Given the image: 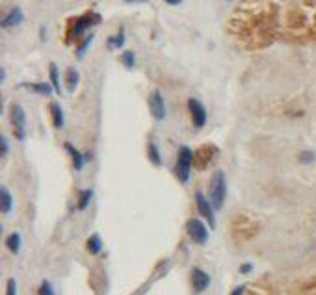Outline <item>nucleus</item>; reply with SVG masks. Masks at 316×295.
I'll return each instance as SVG.
<instances>
[{
  "instance_id": "11",
  "label": "nucleus",
  "mask_w": 316,
  "mask_h": 295,
  "mask_svg": "<svg viewBox=\"0 0 316 295\" xmlns=\"http://www.w3.org/2000/svg\"><path fill=\"white\" fill-rule=\"evenodd\" d=\"M24 20V15L20 11V7H14L10 13L2 19V28H12V26H17Z\"/></svg>"
},
{
  "instance_id": "18",
  "label": "nucleus",
  "mask_w": 316,
  "mask_h": 295,
  "mask_svg": "<svg viewBox=\"0 0 316 295\" xmlns=\"http://www.w3.org/2000/svg\"><path fill=\"white\" fill-rule=\"evenodd\" d=\"M88 249H90V253H92V255H97V253H100V249H102V240H100L99 234H93V236L88 240Z\"/></svg>"
},
{
  "instance_id": "26",
  "label": "nucleus",
  "mask_w": 316,
  "mask_h": 295,
  "mask_svg": "<svg viewBox=\"0 0 316 295\" xmlns=\"http://www.w3.org/2000/svg\"><path fill=\"white\" fill-rule=\"evenodd\" d=\"M6 295H17V282H15V279H10V281H8Z\"/></svg>"
},
{
  "instance_id": "31",
  "label": "nucleus",
  "mask_w": 316,
  "mask_h": 295,
  "mask_svg": "<svg viewBox=\"0 0 316 295\" xmlns=\"http://www.w3.org/2000/svg\"><path fill=\"white\" fill-rule=\"evenodd\" d=\"M168 4H172V6H178V4H182V0H166Z\"/></svg>"
},
{
  "instance_id": "8",
  "label": "nucleus",
  "mask_w": 316,
  "mask_h": 295,
  "mask_svg": "<svg viewBox=\"0 0 316 295\" xmlns=\"http://www.w3.org/2000/svg\"><path fill=\"white\" fill-rule=\"evenodd\" d=\"M149 108H151L152 117L156 119V121L166 119V102H164V98H162V93L152 91L151 95H149Z\"/></svg>"
},
{
  "instance_id": "15",
  "label": "nucleus",
  "mask_w": 316,
  "mask_h": 295,
  "mask_svg": "<svg viewBox=\"0 0 316 295\" xmlns=\"http://www.w3.org/2000/svg\"><path fill=\"white\" fill-rule=\"evenodd\" d=\"M123 45H125V30L121 28L116 35L108 37V48H110V50H118V48H121Z\"/></svg>"
},
{
  "instance_id": "25",
  "label": "nucleus",
  "mask_w": 316,
  "mask_h": 295,
  "mask_svg": "<svg viewBox=\"0 0 316 295\" xmlns=\"http://www.w3.org/2000/svg\"><path fill=\"white\" fill-rule=\"evenodd\" d=\"M314 152L310 151H303L302 154H300V162H303V164H310V162H314Z\"/></svg>"
},
{
  "instance_id": "28",
  "label": "nucleus",
  "mask_w": 316,
  "mask_h": 295,
  "mask_svg": "<svg viewBox=\"0 0 316 295\" xmlns=\"http://www.w3.org/2000/svg\"><path fill=\"white\" fill-rule=\"evenodd\" d=\"M0 149H2V156H6L8 154V139L2 136V139H0Z\"/></svg>"
},
{
  "instance_id": "30",
  "label": "nucleus",
  "mask_w": 316,
  "mask_h": 295,
  "mask_svg": "<svg viewBox=\"0 0 316 295\" xmlns=\"http://www.w3.org/2000/svg\"><path fill=\"white\" fill-rule=\"evenodd\" d=\"M251 271V264H244L242 266V273H250Z\"/></svg>"
},
{
  "instance_id": "4",
  "label": "nucleus",
  "mask_w": 316,
  "mask_h": 295,
  "mask_svg": "<svg viewBox=\"0 0 316 295\" xmlns=\"http://www.w3.org/2000/svg\"><path fill=\"white\" fill-rule=\"evenodd\" d=\"M186 232H188L192 242L199 243V245H204L208 240V230L203 225V221H199V219H190L186 223Z\"/></svg>"
},
{
  "instance_id": "22",
  "label": "nucleus",
  "mask_w": 316,
  "mask_h": 295,
  "mask_svg": "<svg viewBox=\"0 0 316 295\" xmlns=\"http://www.w3.org/2000/svg\"><path fill=\"white\" fill-rule=\"evenodd\" d=\"M92 197H93V191L92 190L80 191V199H78V208H80V210L88 208V204L92 203Z\"/></svg>"
},
{
  "instance_id": "5",
  "label": "nucleus",
  "mask_w": 316,
  "mask_h": 295,
  "mask_svg": "<svg viewBox=\"0 0 316 295\" xmlns=\"http://www.w3.org/2000/svg\"><path fill=\"white\" fill-rule=\"evenodd\" d=\"M232 232L238 240H250L257 234V225H253L250 219L246 217H238L236 221L232 223Z\"/></svg>"
},
{
  "instance_id": "7",
  "label": "nucleus",
  "mask_w": 316,
  "mask_h": 295,
  "mask_svg": "<svg viewBox=\"0 0 316 295\" xmlns=\"http://www.w3.org/2000/svg\"><path fill=\"white\" fill-rule=\"evenodd\" d=\"M188 110H190L194 126L196 128H203L204 123H206V110H204V106L199 102L198 98H190L188 100Z\"/></svg>"
},
{
  "instance_id": "24",
  "label": "nucleus",
  "mask_w": 316,
  "mask_h": 295,
  "mask_svg": "<svg viewBox=\"0 0 316 295\" xmlns=\"http://www.w3.org/2000/svg\"><path fill=\"white\" fill-rule=\"evenodd\" d=\"M93 41V33H90V35H86V39L80 43V46L76 48V54H78V58H82L84 56V52H86V48L90 46V43Z\"/></svg>"
},
{
  "instance_id": "3",
  "label": "nucleus",
  "mask_w": 316,
  "mask_h": 295,
  "mask_svg": "<svg viewBox=\"0 0 316 295\" xmlns=\"http://www.w3.org/2000/svg\"><path fill=\"white\" fill-rule=\"evenodd\" d=\"M12 125H14L15 138L19 141L26 138V113L20 104H12Z\"/></svg>"
},
{
  "instance_id": "9",
  "label": "nucleus",
  "mask_w": 316,
  "mask_h": 295,
  "mask_svg": "<svg viewBox=\"0 0 316 295\" xmlns=\"http://www.w3.org/2000/svg\"><path fill=\"white\" fill-rule=\"evenodd\" d=\"M196 204H198L199 214L210 223V227H214V206H212V203L201 193V191L196 193Z\"/></svg>"
},
{
  "instance_id": "27",
  "label": "nucleus",
  "mask_w": 316,
  "mask_h": 295,
  "mask_svg": "<svg viewBox=\"0 0 316 295\" xmlns=\"http://www.w3.org/2000/svg\"><path fill=\"white\" fill-rule=\"evenodd\" d=\"M40 295H54V290H52V286H50V282L45 281L43 284H41Z\"/></svg>"
},
{
  "instance_id": "2",
  "label": "nucleus",
  "mask_w": 316,
  "mask_h": 295,
  "mask_svg": "<svg viewBox=\"0 0 316 295\" xmlns=\"http://www.w3.org/2000/svg\"><path fill=\"white\" fill-rule=\"evenodd\" d=\"M192 164H194V152H192L190 147L182 145L178 149V158H177V165H175V175L180 182H188L192 175Z\"/></svg>"
},
{
  "instance_id": "1",
  "label": "nucleus",
  "mask_w": 316,
  "mask_h": 295,
  "mask_svg": "<svg viewBox=\"0 0 316 295\" xmlns=\"http://www.w3.org/2000/svg\"><path fill=\"white\" fill-rule=\"evenodd\" d=\"M227 197V178L224 171H216L210 178V203L214 210H222Z\"/></svg>"
},
{
  "instance_id": "10",
  "label": "nucleus",
  "mask_w": 316,
  "mask_h": 295,
  "mask_svg": "<svg viewBox=\"0 0 316 295\" xmlns=\"http://www.w3.org/2000/svg\"><path fill=\"white\" fill-rule=\"evenodd\" d=\"M192 284H194L196 292H204L210 284V277H208V273H204L203 269L196 268L192 271Z\"/></svg>"
},
{
  "instance_id": "14",
  "label": "nucleus",
  "mask_w": 316,
  "mask_h": 295,
  "mask_svg": "<svg viewBox=\"0 0 316 295\" xmlns=\"http://www.w3.org/2000/svg\"><path fill=\"white\" fill-rule=\"evenodd\" d=\"M50 115H52V123L56 128L64 126V112H62V106L58 102H50Z\"/></svg>"
},
{
  "instance_id": "29",
  "label": "nucleus",
  "mask_w": 316,
  "mask_h": 295,
  "mask_svg": "<svg viewBox=\"0 0 316 295\" xmlns=\"http://www.w3.org/2000/svg\"><path fill=\"white\" fill-rule=\"evenodd\" d=\"M244 286H238V288H234V290H232V294H230V295H244Z\"/></svg>"
},
{
  "instance_id": "19",
  "label": "nucleus",
  "mask_w": 316,
  "mask_h": 295,
  "mask_svg": "<svg viewBox=\"0 0 316 295\" xmlns=\"http://www.w3.org/2000/svg\"><path fill=\"white\" fill-rule=\"evenodd\" d=\"M6 245H8V249L12 251L14 255H17L20 249V236L17 234V232H14V234H10L6 240Z\"/></svg>"
},
{
  "instance_id": "21",
  "label": "nucleus",
  "mask_w": 316,
  "mask_h": 295,
  "mask_svg": "<svg viewBox=\"0 0 316 295\" xmlns=\"http://www.w3.org/2000/svg\"><path fill=\"white\" fill-rule=\"evenodd\" d=\"M121 63L126 67V69H132V67L136 65V56L132 50H125V52L121 54Z\"/></svg>"
},
{
  "instance_id": "12",
  "label": "nucleus",
  "mask_w": 316,
  "mask_h": 295,
  "mask_svg": "<svg viewBox=\"0 0 316 295\" xmlns=\"http://www.w3.org/2000/svg\"><path fill=\"white\" fill-rule=\"evenodd\" d=\"M66 151L71 154V158H72V165H74V169L76 171H80L82 167H84V162H86V156H82L74 147H72L71 143H66Z\"/></svg>"
},
{
  "instance_id": "13",
  "label": "nucleus",
  "mask_w": 316,
  "mask_h": 295,
  "mask_svg": "<svg viewBox=\"0 0 316 295\" xmlns=\"http://www.w3.org/2000/svg\"><path fill=\"white\" fill-rule=\"evenodd\" d=\"M22 87H26L30 91L34 93H40V95H50L54 91V87L50 84H46V82H40V84H22Z\"/></svg>"
},
{
  "instance_id": "17",
  "label": "nucleus",
  "mask_w": 316,
  "mask_h": 295,
  "mask_svg": "<svg viewBox=\"0 0 316 295\" xmlns=\"http://www.w3.org/2000/svg\"><path fill=\"white\" fill-rule=\"evenodd\" d=\"M66 82H67V89H69V91H74V89H76V84H78V71L72 69V67L67 69Z\"/></svg>"
},
{
  "instance_id": "6",
  "label": "nucleus",
  "mask_w": 316,
  "mask_h": 295,
  "mask_svg": "<svg viewBox=\"0 0 316 295\" xmlns=\"http://www.w3.org/2000/svg\"><path fill=\"white\" fill-rule=\"evenodd\" d=\"M100 20V17L97 13H86L84 17H80V19L74 20V26L69 30V35H67V39H71L74 35H80V33L84 32L86 28L93 26V24H97Z\"/></svg>"
},
{
  "instance_id": "16",
  "label": "nucleus",
  "mask_w": 316,
  "mask_h": 295,
  "mask_svg": "<svg viewBox=\"0 0 316 295\" xmlns=\"http://www.w3.org/2000/svg\"><path fill=\"white\" fill-rule=\"evenodd\" d=\"M0 199H2V212H4V214L12 212V206H14V199H12V193L8 191L6 186H2V188H0Z\"/></svg>"
},
{
  "instance_id": "32",
  "label": "nucleus",
  "mask_w": 316,
  "mask_h": 295,
  "mask_svg": "<svg viewBox=\"0 0 316 295\" xmlns=\"http://www.w3.org/2000/svg\"><path fill=\"white\" fill-rule=\"evenodd\" d=\"M125 2H147V0H125Z\"/></svg>"
},
{
  "instance_id": "23",
  "label": "nucleus",
  "mask_w": 316,
  "mask_h": 295,
  "mask_svg": "<svg viewBox=\"0 0 316 295\" xmlns=\"http://www.w3.org/2000/svg\"><path fill=\"white\" fill-rule=\"evenodd\" d=\"M50 82H52V87L56 93H62V87H60V76H58V67L50 63Z\"/></svg>"
},
{
  "instance_id": "20",
  "label": "nucleus",
  "mask_w": 316,
  "mask_h": 295,
  "mask_svg": "<svg viewBox=\"0 0 316 295\" xmlns=\"http://www.w3.org/2000/svg\"><path fill=\"white\" fill-rule=\"evenodd\" d=\"M147 151H149V160H151L154 165H162V158H160V151H158V147L154 141L147 145Z\"/></svg>"
}]
</instances>
